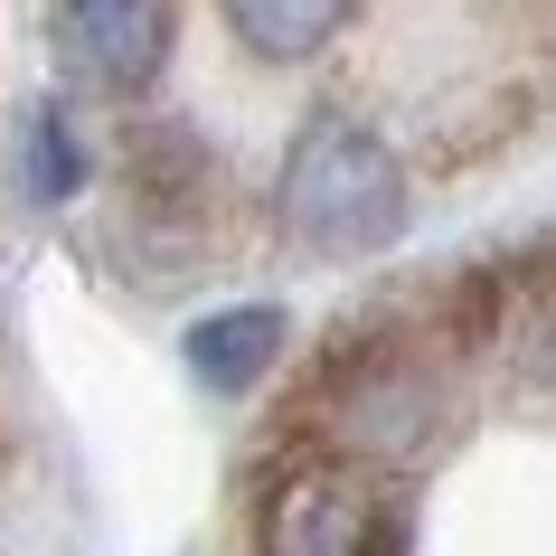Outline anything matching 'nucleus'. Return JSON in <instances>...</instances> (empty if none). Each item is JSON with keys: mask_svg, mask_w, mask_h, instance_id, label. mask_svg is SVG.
<instances>
[{"mask_svg": "<svg viewBox=\"0 0 556 556\" xmlns=\"http://www.w3.org/2000/svg\"><path fill=\"white\" fill-rule=\"evenodd\" d=\"M76 179H86V151H76V132H66L58 104H38V114L20 123V189L48 207V199H76Z\"/></svg>", "mask_w": 556, "mask_h": 556, "instance_id": "nucleus-7", "label": "nucleus"}, {"mask_svg": "<svg viewBox=\"0 0 556 556\" xmlns=\"http://www.w3.org/2000/svg\"><path fill=\"white\" fill-rule=\"evenodd\" d=\"M58 48L76 86L132 104L170 58V0H58Z\"/></svg>", "mask_w": 556, "mask_h": 556, "instance_id": "nucleus-3", "label": "nucleus"}, {"mask_svg": "<svg viewBox=\"0 0 556 556\" xmlns=\"http://www.w3.org/2000/svg\"><path fill=\"white\" fill-rule=\"evenodd\" d=\"M283 340H293V321L274 312V302H236V312H207L199 330H189V378L207 387V396H245V387L283 358Z\"/></svg>", "mask_w": 556, "mask_h": 556, "instance_id": "nucleus-5", "label": "nucleus"}, {"mask_svg": "<svg viewBox=\"0 0 556 556\" xmlns=\"http://www.w3.org/2000/svg\"><path fill=\"white\" fill-rule=\"evenodd\" d=\"M255 556H378V481L350 453L293 463L255 509Z\"/></svg>", "mask_w": 556, "mask_h": 556, "instance_id": "nucleus-2", "label": "nucleus"}, {"mask_svg": "<svg viewBox=\"0 0 556 556\" xmlns=\"http://www.w3.org/2000/svg\"><path fill=\"white\" fill-rule=\"evenodd\" d=\"M227 10V29L245 58L264 66H302V58H321L330 38L358 20V0H217Z\"/></svg>", "mask_w": 556, "mask_h": 556, "instance_id": "nucleus-6", "label": "nucleus"}, {"mask_svg": "<svg viewBox=\"0 0 556 556\" xmlns=\"http://www.w3.org/2000/svg\"><path fill=\"white\" fill-rule=\"evenodd\" d=\"M443 415V387L425 358H358L350 396H340V434L350 453H415Z\"/></svg>", "mask_w": 556, "mask_h": 556, "instance_id": "nucleus-4", "label": "nucleus"}, {"mask_svg": "<svg viewBox=\"0 0 556 556\" xmlns=\"http://www.w3.org/2000/svg\"><path fill=\"white\" fill-rule=\"evenodd\" d=\"M274 217L302 255L321 264H358V255H387L415 217V189H406V161L378 123L358 114H312L283 151V179H274Z\"/></svg>", "mask_w": 556, "mask_h": 556, "instance_id": "nucleus-1", "label": "nucleus"}]
</instances>
